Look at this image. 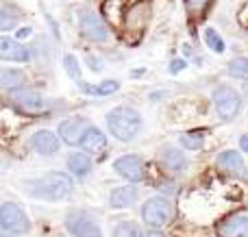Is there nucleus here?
Segmentation results:
<instances>
[{"label": "nucleus", "mask_w": 248, "mask_h": 237, "mask_svg": "<svg viewBox=\"0 0 248 237\" xmlns=\"http://www.w3.org/2000/svg\"><path fill=\"white\" fill-rule=\"evenodd\" d=\"M220 237H248V213H235L220 222Z\"/></svg>", "instance_id": "obj_10"}, {"label": "nucleus", "mask_w": 248, "mask_h": 237, "mask_svg": "<svg viewBox=\"0 0 248 237\" xmlns=\"http://www.w3.org/2000/svg\"><path fill=\"white\" fill-rule=\"evenodd\" d=\"M146 237H166V235H163V233H159V231H157V229H155V231H153V233H148V235H146Z\"/></svg>", "instance_id": "obj_30"}, {"label": "nucleus", "mask_w": 248, "mask_h": 237, "mask_svg": "<svg viewBox=\"0 0 248 237\" xmlns=\"http://www.w3.org/2000/svg\"><path fill=\"white\" fill-rule=\"evenodd\" d=\"M113 237H146L141 233V229L137 224H133V222H122V224H118L116 229H113Z\"/></svg>", "instance_id": "obj_22"}, {"label": "nucleus", "mask_w": 248, "mask_h": 237, "mask_svg": "<svg viewBox=\"0 0 248 237\" xmlns=\"http://www.w3.org/2000/svg\"><path fill=\"white\" fill-rule=\"evenodd\" d=\"M31 146L35 148V152L39 155H55L59 150V139L55 133L50 131H37V133L31 137Z\"/></svg>", "instance_id": "obj_12"}, {"label": "nucleus", "mask_w": 248, "mask_h": 237, "mask_svg": "<svg viewBox=\"0 0 248 237\" xmlns=\"http://www.w3.org/2000/svg\"><path fill=\"white\" fill-rule=\"evenodd\" d=\"M207 2L209 0H185V7H187L189 13H201L207 7Z\"/></svg>", "instance_id": "obj_26"}, {"label": "nucleus", "mask_w": 248, "mask_h": 237, "mask_svg": "<svg viewBox=\"0 0 248 237\" xmlns=\"http://www.w3.org/2000/svg\"><path fill=\"white\" fill-rule=\"evenodd\" d=\"M65 226L74 237H103L100 226L85 213H70L68 220H65Z\"/></svg>", "instance_id": "obj_8"}, {"label": "nucleus", "mask_w": 248, "mask_h": 237, "mask_svg": "<svg viewBox=\"0 0 248 237\" xmlns=\"http://www.w3.org/2000/svg\"><path fill=\"white\" fill-rule=\"evenodd\" d=\"M161 163L166 165L170 172H183V170L187 168L185 155L179 150V148H172V146H166L161 150Z\"/></svg>", "instance_id": "obj_16"}, {"label": "nucleus", "mask_w": 248, "mask_h": 237, "mask_svg": "<svg viewBox=\"0 0 248 237\" xmlns=\"http://www.w3.org/2000/svg\"><path fill=\"white\" fill-rule=\"evenodd\" d=\"M227 72H229V76H233V78H244V81H248V59L246 57L233 59L231 63H229Z\"/></svg>", "instance_id": "obj_21"}, {"label": "nucleus", "mask_w": 248, "mask_h": 237, "mask_svg": "<svg viewBox=\"0 0 248 237\" xmlns=\"http://www.w3.org/2000/svg\"><path fill=\"white\" fill-rule=\"evenodd\" d=\"M185 65H187V63H185L183 59H176V61H172V63H170V72H172V74L181 72V70H183Z\"/></svg>", "instance_id": "obj_27"}, {"label": "nucleus", "mask_w": 248, "mask_h": 237, "mask_svg": "<svg viewBox=\"0 0 248 237\" xmlns=\"http://www.w3.org/2000/svg\"><path fill=\"white\" fill-rule=\"evenodd\" d=\"M113 170L128 178L131 183H140L144 178V159L137 155H124L113 161Z\"/></svg>", "instance_id": "obj_9"}, {"label": "nucleus", "mask_w": 248, "mask_h": 237, "mask_svg": "<svg viewBox=\"0 0 248 237\" xmlns=\"http://www.w3.org/2000/svg\"><path fill=\"white\" fill-rule=\"evenodd\" d=\"M26 35H31V29H22V30H17V37H26Z\"/></svg>", "instance_id": "obj_29"}, {"label": "nucleus", "mask_w": 248, "mask_h": 237, "mask_svg": "<svg viewBox=\"0 0 248 237\" xmlns=\"http://www.w3.org/2000/svg\"><path fill=\"white\" fill-rule=\"evenodd\" d=\"M83 89L92 96H109V94L120 89V83L118 81H103L100 85H83Z\"/></svg>", "instance_id": "obj_20"}, {"label": "nucleus", "mask_w": 248, "mask_h": 237, "mask_svg": "<svg viewBox=\"0 0 248 237\" xmlns=\"http://www.w3.org/2000/svg\"><path fill=\"white\" fill-rule=\"evenodd\" d=\"M68 170L74 174V177H85V174L92 172V159L85 155V152L70 155L68 157Z\"/></svg>", "instance_id": "obj_17"}, {"label": "nucleus", "mask_w": 248, "mask_h": 237, "mask_svg": "<svg viewBox=\"0 0 248 237\" xmlns=\"http://www.w3.org/2000/svg\"><path fill=\"white\" fill-rule=\"evenodd\" d=\"M90 129H92V124L85 120V118L74 116V118H68V120H63L59 124V135L65 144L77 146V144L83 142V137H85V133Z\"/></svg>", "instance_id": "obj_7"}, {"label": "nucleus", "mask_w": 248, "mask_h": 237, "mask_svg": "<svg viewBox=\"0 0 248 237\" xmlns=\"http://www.w3.org/2000/svg\"><path fill=\"white\" fill-rule=\"evenodd\" d=\"M240 146L248 152V135H242V137H240Z\"/></svg>", "instance_id": "obj_28"}, {"label": "nucleus", "mask_w": 248, "mask_h": 237, "mask_svg": "<svg viewBox=\"0 0 248 237\" xmlns=\"http://www.w3.org/2000/svg\"><path fill=\"white\" fill-rule=\"evenodd\" d=\"M78 24H81V33L92 42H105L109 37V29L100 15H96L92 9H81L78 11Z\"/></svg>", "instance_id": "obj_5"}, {"label": "nucleus", "mask_w": 248, "mask_h": 237, "mask_svg": "<svg viewBox=\"0 0 248 237\" xmlns=\"http://www.w3.org/2000/svg\"><path fill=\"white\" fill-rule=\"evenodd\" d=\"M0 226L7 233H26L29 231V218L22 211L17 205L13 203H4L0 207Z\"/></svg>", "instance_id": "obj_6"}, {"label": "nucleus", "mask_w": 248, "mask_h": 237, "mask_svg": "<svg viewBox=\"0 0 248 237\" xmlns=\"http://www.w3.org/2000/svg\"><path fill=\"white\" fill-rule=\"evenodd\" d=\"M214 104L222 120H233V118L240 113L242 100H240V94H237L233 87L220 85V87H216V91H214Z\"/></svg>", "instance_id": "obj_4"}, {"label": "nucleus", "mask_w": 248, "mask_h": 237, "mask_svg": "<svg viewBox=\"0 0 248 237\" xmlns=\"http://www.w3.org/2000/svg\"><path fill=\"white\" fill-rule=\"evenodd\" d=\"M141 218H144V222L148 226L161 229L172 218V205L168 203L166 198H159V196L157 198H150V200H146L144 207H141Z\"/></svg>", "instance_id": "obj_3"}, {"label": "nucleus", "mask_w": 248, "mask_h": 237, "mask_svg": "<svg viewBox=\"0 0 248 237\" xmlns=\"http://www.w3.org/2000/svg\"><path fill=\"white\" fill-rule=\"evenodd\" d=\"M26 76L22 72H17V70L13 68H0V85L4 87V89H20L22 85H24Z\"/></svg>", "instance_id": "obj_19"}, {"label": "nucleus", "mask_w": 248, "mask_h": 237, "mask_svg": "<svg viewBox=\"0 0 248 237\" xmlns=\"http://www.w3.org/2000/svg\"><path fill=\"white\" fill-rule=\"evenodd\" d=\"M81 146L85 148L87 155H103L105 148H107V137H105V133L100 129L92 126V129L85 133V137H83Z\"/></svg>", "instance_id": "obj_14"}, {"label": "nucleus", "mask_w": 248, "mask_h": 237, "mask_svg": "<svg viewBox=\"0 0 248 237\" xmlns=\"http://www.w3.org/2000/svg\"><path fill=\"white\" fill-rule=\"evenodd\" d=\"M63 68L65 72L70 74V78L77 83H81V65H78V59L74 55H65L63 57Z\"/></svg>", "instance_id": "obj_23"}, {"label": "nucleus", "mask_w": 248, "mask_h": 237, "mask_svg": "<svg viewBox=\"0 0 248 237\" xmlns=\"http://www.w3.org/2000/svg\"><path fill=\"white\" fill-rule=\"evenodd\" d=\"M205 42H207V46H209L214 52H224V42H222V37H220V35L216 33L214 29H209V26L205 29Z\"/></svg>", "instance_id": "obj_25"}, {"label": "nucleus", "mask_w": 248, "mask_h": 237, "mask_svg": "<svg viewBox=\"0 0 248 237\" xmlns=\"http://www.w3.org/2000/svg\"><path fill=\"white\" fill-rule=\"evenodd\" d=\"M181 144H183V148H189V150H201L202 144H205V139H202L201 133L192 131V133L181 135Z\"/></svg>", "instance_id": "obj_24"}, {"label": "nucleus", "mask_w": 248, "mask_h": 237, "mask_svg": "<svg viewBox=\"0 0 248 237\" xmlns=\"http://www.w3.org/2000/svg\"><path fill=\"white\" fill-rule=\"evenodd\" d=\"M2 237H13V235H2Z\"/></svg>", "instance_id": "obj_31"}, {"label": "nucleus", "mask_w": 248, "mask_h": 237, "mask_svg": "<svg viewBox=\"0 0 248 237\" xmlns=\"http://www.w3.org/2000/svg\"><path fill=\"white\" fill-rule=\"evenodd\" d=\"M35 192L42 198H48V200H65L72 194V181L63 172H50L44 178H39Z\"/></svg>", "instance_id": "obj_2"}, {"label": "nucleus", "mask_w": 248, "mask_h": 237, "mask_svg": "<svg viewBox=\"0 0 248 237\" xmlns=\"http://www.w3.org/2000/svg\"><path fill=\"white\" fill-rule=\"evenodd\" d=\"M11 98L24 111H39V109H44V98L33 89H22L20 87V89H16L11 94Z\"/></svg>", "instance_id": "obj_13"}, {"label": "nucleus", "mask_w": 248, "mask_h": 237, "mask_svg": "<svg viewBox=\"0 0 248 237\" xmlns=\"http://www.w3.org/2000/svg\"><path fill=\"white\" fill-rule=\"evenodd\" d=\"M0 59L2 61H20L26 63L31 61V52L22 44H17L11 37H0Z\"/></svg>", "instance_id": "obj_11"}, {"label": "nucleus", "mask_w": 248, "mask_h": 237, "mask_svg": "<svg viewBox=\"0 0 248 237\" xmlns=\"http://www.w3.org/2000/svg\"><path fill=\"white\" fill-rule=\"evenodd\" d=\"M107 129L120 142H131L141 129V118L135 109L118 107L107 116Z\"/></svg>", "instance_id": "obj_1"}, {"label": "nucleus", "mask_w": 248, "mask_h": 237, "mask_svg": "<svg viewBox=\"0 0 248 237\" xmlns=\"http://www.w3.org/2000/svg\"><path fill=\"white\" fill-rule=\"evenodd\" d=\"M218 165L229 172H240V170H244V159L235 150H224L218 155Z\"/></svg>", "instance_id": "obj_18"}, {"label": "nucleus", "mask_w": 248, "mask_h": 237, "mask_svg": "<svg viewBox=\"0 0 248 237\" xmlns=\"http://www.w3.org/2000/svg\"><path fill=\"white\" fill-rule=\"evenodd\" d=\"M109 200H111V207L113 209H128V207H133V205H135V200H137V187L135 185L118 187V190L111 192Z\"/></svg>", "instance_id": "obj_15"}]
</instances>
